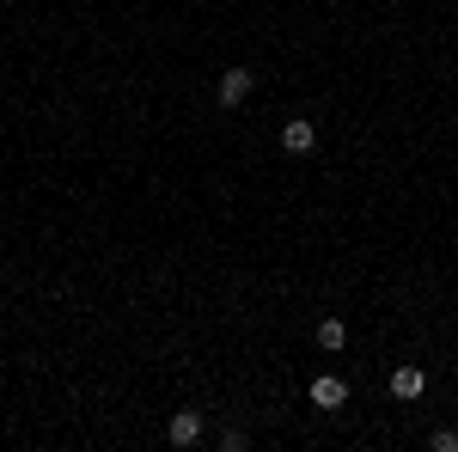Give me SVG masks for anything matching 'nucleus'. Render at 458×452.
Wrapping results in <instances>:
<instances>
[{
    "label": "nucleus",
    "mask_w": 458,
    "mask_h": 452,
    "mask_svg": "<svg viewBox=\"0 0 458 452\" xmlns=\"http://www.w3.org/2000/svg\"><path fill=\"white\" fill-rule=\"evenodd\" d=\"M343 343H349V324H343V318H318V348H330V354H336Z\"/></svg>",
    "instance_id": "6"
},
{
    "label": "nucleus",
    "mask_w": 458,
    "mask_h": 452,
    "mask_svg": "<svg viewBox=\"0 0 458 452\" xmlns=\"http://www.w3.org/2000/svg\"><path fill=\"white\" fill-rule=\"evenodd\" d=\"M312 404L318 410H343V404H349V385L336 380V373H318L312 380Z\"/></svg>",
    "instance_id": "3"
},
{
    "label": "nucleus",
    "mask_w": 458,
    "mask_h": 452,
    "mask_svg": "<svg viewBox=\"0 0 458 452\" xmlns=\"http://www.w3.org/2000/svg\"><path fill=\"white\" fill-rule=\"evenodd\" d=\"M250 440H245V428H226V434H220V452H245Z\"/></svg>",
    "instance_id": "7"
},
{
    "label": "nucleus",
    "mask_w": 458,
    "mask_h": 452,
    "mask_svg": "<svg viewBox=\"0 0 458 452\" xmlns=\"http://www.w3.org/2000/svg\"><path fill=\"white\" fill-rule=\"evenodd\" d=\"M422 391H428V373H422V367H397V373H391V397H397V404H416Z\"/></svg>",
    "instance_id": "2"
},
{
    "label": "nucleus",
    "mask_w": 458,
    "mask_h": 452,
    "mask_svg": "<svg viewBox=\"0 0 458 452\" xmlns=\"http://www.w3.org/2000/svg\"><path fill=\"white\" fill-rule=\"evenodd\" d=\"M428 447H434V452H458V428H440V434H434Z\"/></svg>",
    "instance_id": "8"
},
{
    "label": "nucleus",
    "mask_w": 458,
    "mask_h": 452,
    "mask_svg": "<svg viewBox=\"0 0 458 452\" xmlns=\"http://www.w3.org/2000/svg\"><path fill=\"white\" fill-rule=\"evenodd\" d=\"M250 86H257V73H250V68H226V73H220V86H214V105L239 110L250 98Z\"/></svg>",
    "instance_id": "1"
},
{
    "label": "nucleus",
    "mask_w": 458,
    "mask_h": 452,
    "mask_svg": "<svg viewBox=\"0 0 458 452\" xmlns=\"http://www.w3.org/2000/svg\"><path fill=\"white\" fill-rule=\"evenodd\" d=\"M282 147H287V153H312V147H318V123H312V116H293V123L282 129Z\"/></svg>",
    "instance_id": "4"
},
{
    "label": "nucleus",
    "mask_w": 458,
    "mask_h": 452,
    "mask_svg": "<svg viewBox=\"0 0 458 452\" xmlns=\"http://www.w3.org/2000/svg\"><path fill=\"white\" fill-rule=\"evenodd\" d=\"M165 440H172V447H196V440H202V416H196V410H177L172 428H165Z\"/></svg>",
    "instance_id": "5"
}]
</instances>
